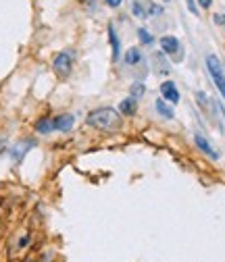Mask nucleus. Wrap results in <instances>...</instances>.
<instances>
[{
    "label": "nucleus",
    "instance_id": "nucleus-9",
    "mask_svg": "<svg viewBox=\"0 0 225 262\" xmlns=\"http://www.w3.org/2000/svg\"><path fill=\"white\" fill-rule=\"evenodd\" d=\"M194 138H196V146H198V148H200V150H202L207 156H211V158H219L217 150H215V148H213V146L207 142V138H204V136H200V134H198V136H194Z\"/></svg>",
    "mask_w": 225,
    "mask_h": 262
},
{
    "label": "nucleus",
    "instance_id": "nucleus-14",
    "mask_svg": "<svg viewBox=\"0 0 225 262\" xmlns=\"http://www.w3.org/2000/svg\"><path fill=\"white\" fill-rule=\"evenodd\" d=\"M138 38H140V42H142V44H146V46H150V44L154 42V40H152V36L148 34L146 29H138Z\"/></svg>",
    "mask_w": 225,
    "mask_h": 262
},
{
    "label": "nucleus",
    "instance_id": "nucleus-12",
    "mask_svg": "<svg viewBox=\"0 0 225 262\" xmlns=\"http://www.w3.org/2000/svg\"><path fill=\"white\" fill-rule=\"evenodd\" d=\"M140 60H142V52L138 48H130L125 52V62L127 64H138Z\"/></svg>",
    "mask_w": 225,
    "mask_h": 262
},
{
    "label": "nucleus",
    "instance_id": "nucleus-21",
    "mask_svg": "<svg viewBox=\"0 0 225 262\" xmlns=\"http://www.w3.org/2000/svg\"><path fill=\"white\" fill-rule=\"evenodd\" d=\"M215 23L217 25H223L225 23V15H215Z\"/></svg>",
    "mask_w": 225,
    "mask_h": 262
},
{
    "label": "nucleus",
    "instance_id": "nucleus-10",
    "mask_svg": "<svg viewBox=\"0 0 225 262\" xmlns=\"http://www.w3.org/2000/svg\"><path fill=\"white\" fill-rule=\"evenodd\" d=\"M109 42L113 46V60H119V56H121V42H119V38L115 34V27L113 25H109Z\"/></svg>",
    "mask_w": 225,
    "mask_h": 262
},
{
    "label": "nucleus",
    "instance_id": "nucleus-17",
    "mask_svg": "<svg viewBox=\"0 0 225 262\" xmlns=\"http://www.w3.org/2000/svg\"><path fill=\"white\" fill-rule=\"evenodd\" d=\"M156 64H158L160 69H163L160 73H169V67H167V62L163 60V56H160V54H156Z\"/></svg>",
    "mask_w": 225,
    "mask_h": 262
},
{
    "label": "nucleus",
    "instance_id": "nucleus-15",
    "mask_svg": "<svg viewBox=\"0 0 225 262\" xmlns=\"http://www.w3.org/2000/svg\"><path fill=\"white\" fill-rule=\"evenodd\" d=\"M31 146H34V142H29V144H23V146H17V148L13 150V158H15V160L23 158V152H25V148H31Z\"/></svg>",
    "mask_w": 225,
    "mask_h": 262
},
{
    "label": "nucleus",
    "instance_id": "nucleus-3",
    "mask_svg": "<svg viewBox=\"0 0 225 262\" xmlns=\"http://www.w3.org/2000/svg\"><path fill=\"white\" fill-rule=\"evenodd\" d=\"M52 67H54V71H56L60 77H67V75L71 73V69H73V52H67V50H65V52L56 54Z\"/></svg>",
    "mask_w": 225,
    "mask_h": 262
},
{
    "label": "nucleus",
    "instance_id": "nucleus-8",
    "mask_svg": "<svg viewBox=\"0 0 225 262\" xmlns=\"http://www.w3.org/2000/svg\"><path fill=\"white\" fill-rule=\"evenodd\" d=\"M119 111L123 113V115H127V117H132V115H136V111H138V100L134 96H130V98H125V100L119 104Z\"/></svg>",
    "mask_w": 225,
    "mask_h": 262
},
{
    "label": "nucleus",
    "instance_id": "nucleus-13",
    "mask_svg": "<svg viewBox=\"0 0 225 262\" xmlns=\"http://www.w3.org/2000/svg\"><path fill=\"white\" fill-rule=\"evenodd\" d=\"M132 11H134V15H136L138 19H146V17H148V9H146V7L140 3V0H134Z\"/></svg>",
    "mask_w": 225,
    "mask_h": 262
},
{
    "label": "nucleus",
    "instance_id": "nucleus-5",
    "mask_svg": "<svg viewBox=\"0 0 225 262\" xmlns=\"http://www.w3.org/2000/svg\"><path fill=\"white\" fill-rule=\"evenodd\" d=\"M160 94H163V98H165L167 102H171V104H177L179 102V92H177V88H175L173 81L160 83Z\"/></svg>",
    "mask_w": 225,
    "mask_h": 262
},
{
    "label": "nucleus",
    "instance_id": "nucleus-22",
    "mask_svg": "<svg viewBox=\"0 0 225 262\" xmlns=\"http://www.w3.org/2000/svg\"><path fill=\"white\" fill-rule=\"evenodd\" d=\"M211 3H213V0H198V5H200L202 9H209V7H211Z\"/></svg>",
    "mask_w": 225,
    "mask_h": 262
},
{
    "label": "nucleus",
    "instance_id": "nucleus-19",
    "mask_svg": "<svg viewBox=\"0 0 225 262\" xmlns=\"http://www.w3.org/2000/svg\"><path fill=\"white\" fill-rule=\"evenodd\" d=\"M186 3H188V9H190V13L198 15V9H196V5H194V0H186Z\"/></svg>",
    "mask_w": 225,
    "mask_h": 262
},
{
    "label": "nucleus",
    "instance_id": "nucleus-6",
    "mask_svg": "<svg viewBox=\"0 0 225 262\" xmlns=\"http://www.w3.org/2000/svg\"><path fill=\"white\" fill-rule=\"evenodd\" d=\"M154 108H156V113L163 117V119H167V121H171L173 119V108L167 104V100L165 98H158V100L154 102Z\"/></svg>",
    "mask_w": 225,
    "mask_h": 262
},
{
    "label": "nucleus",
    "instance_id": "nucleus-2",
    "mask_svg": "<svg viewBox=\"0 0 225 262\" xmlns=\"http://www.w3.org/2000/svg\"><path fill=\"white\" fill-rule=\"evenodd\" d=\"M207 69H209V75L213 79V83L217 85L219 94L225 98V73H223V67H221V62L215 54H209L207 56Z\"/></svg>",
    "mask_w": 225,
    "mask_h": 262
},
{
    "label": "nucleus",
    "instance_id": "nucleus-4",
    "mask_svg": "<svg viewBox=\"0 0 225 262\" xmlns=\"http://www.w3.org/2000/svg\"><path fill=\"white\" fill-rule=\"evenodd\" d=\"M160 48H163L165 54H173L177 60H181L177 56V52H181V46H179V40L175 36H163L160 38Z\"/></svg>",
    "mask_w": 225,
    "mask_h": 262
},
{
    "label": "nucleus",
    "instance_id": "nucleus-11",
    "mask_svg": "<svg viewBox=\"0 0 225 262\" xmlns=\"http://www.w3.org/2000/svg\"><path fill=\"white\" fill-rule=\"evenodd\" d=\"M36 131L38 134H50V131H54V121L52 119H40L36 123Z\"/></svg>",
    "mask_w": 225,
    "mask_h": 262
},
{
    "label": "nucleus",
    "instance_id": "nucleus-16",
    "mask_svg": "<svg viewBox=\"0 0 225 262\" xmlns=\"http://www.w3.org/2000/svg\"><path fill=\"white\" fill-rule=\"evenodd\" d=\"M144 88H146L144 83H134V85H132V96L136 98V100H138L140 96H144Z\"/></svg>",
    "mask_w": 225,
    "mask_h": 262
},
{
    "label": "nucleus",
    "instance_id": "nucleus-1",
    "mask_svg": "<svg viewBox=\"0 0 225 262\" xmlns=\"http://www.w3.org/2000/svg\"><path fill=\"white\" fill-rule=\"evenodd\" d=\"M86 123L94 129H100V131H117L121 127V115L115 108H96L88 115Z\"/></svg>",
    "mask_w": 225,
    "mask_h": 262
},
{
    "label": "nucleus",
    "instance_id": "nucleus-18",
    "mask_svg": "<svg viewBox=\"0 0 225 262\" xmlns=\"http://www.w3.org/2000/svg\"><path fill=\"white\" fill-rule=\"evenodd\" d=\"M148 13H152V15H160L163 13V7H158V5H150V11Z\"/></svg>",
    "mask_w": 225,
    "mask_h": 262
},
{
    "label": "nucleus",
    "instance_id": "nucleus-7",
    "mask_svg": "<svg viewBox=\"0 0 225 262\" xmlns=\"http://www.w3.org/2000/svg\"><path fill=\"white\" fill-rule=\"evenodd\" d=\"M54 121V129L56 131H69L71 127H73V115H60V117H56V119H52Z\"/></svg>",
    "mask_w": 225,
    "mask_h": 262
},
{
    "label": "nucleus",
    "instance_id": "nucleus-20",
    "mask_svg": "<svg viewBox=\"0 0 225 262\" xmlns=\"http://www.w3.org/2000/svg\"><path fill=\"white\" fill-rule=\"evenodd\" d=\"M105 3H107L109 7H113V9H117V7L123 3V0H105Z\"/></svg>",
    "mask_w": 225,
    "mask_h": 262
}]
</instances>
